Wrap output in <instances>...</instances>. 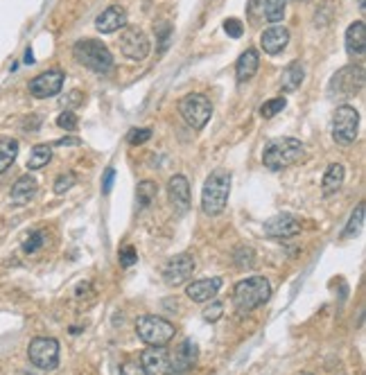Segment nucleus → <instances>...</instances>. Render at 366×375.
Instances as JSON below:
<instances>
[{
  "mask_svg": "<svg viewBox=\"0 0 366 375\" xmlns=\"http://www.w3.org/2000/svg\"><path fill=\"white\" fill-rule=\"evenodd\" d=\"M197 361V344L192 339H183L172 353H169V375H186Z\"/></svg>",
  "mask_w": 366,
  "mask_h": 375,
  "instance_id": "12",
  "label": "nucleus"
},
{
  "mask_svg": "<svg viewBox=\"0 0 366 375\" xmlns=\"http://www.w3.org/2000/svg\"><path fill=\"white\" fill-rule=\"evenodd\" d=\"M305 156V145L296 138H276L267 145V150L263 154V163L271 172H281L285 168H290L298 163Z\"/></svg>",
  "mask_w": 366,
  "mask_h": 375,
  "instance_id": "2",
  "label": "nucleus"
},
{
  "mask_svg": "<svg viewBox=\"0 0 366 375\" xmlns=\"http://www.w3.org/2000/svg\"><path fill=\"white\" fill-rule=\"evenodd\" d=\"M57 125H59L61 129H66V131H75L77 125H80V120H77V115H75L73 111H63V113L57 118Z\"/></svg>",
  "mask_w": 366,
  "mask_h": 375,
  "instance_id": "34",
  "label": "nucleus"
},
{
  "mask_svg": "<svg viewBox=\"0 0 366 375\" xmlns=\"http://www.w3.org/2000/svg\"><path fill=\"white\" fill-rule=\"evenodd\" d=\"M52 160V147L50 145H36L32 147L30 158H28V168L30 170H41Z\"/></svg>",
  "mask_w": 366,
  "mask_h": 375,
  "instance_id": "26",
  "label": "nucleus"
},
{
  "mask_svg": "<svg viewBox=\"0 0 366 375\" xmlns=\"http://www.w3.org/2000/svg\"><path fill=\"white\" fill-rule=\"evenodd\" d=\"M258 66H260V57L253 48H249L246 52H242L238 66H235V75H238V82H249V79L258 73Z\"/></svg>",
  "mask_w": 366,
  "mask_h": 375,
  "instance_id": "22",
  "label": "nucleus"
},
{
  "mask_svg": "<svg viewBox=\"0 0 366 375\" xmlns=\"http://www.w3.org/2000/svg\"><path fill=\"white\" fill-rule=\"evenodd\" d=\"M362 222H364V206L360 204L355 208V212L350 215V222L346 226V231H344V237H352V235H357V231L362 229Z\"/></svg>",
  "mask_w": 366,
  "mask_h": 375,
  "instance_id": "31",
  "label": "nucleus"
},
{
  "mask_svg": "<svg viewBox=\"0 0 366 375\" xmlns=\"http://www.w3.org/2000/svg\"><path fill=\"white\" fill-rule=\"evenodd\" d=\"M136 332L138 337L145 341L147 346H167L174 339V324H169L163 317L154 314H142L136 321Z\"/></svg>",
  "mask_w": 366,
  "mask_h": 375,
  "instance_id": "5",
  "label": "nucleus"
},
{
  "mask_svg": "<svg viewBox=\"0 0 366 375\" xmlns=\"http://www.w3.org/2000/svg\"><path fill=\"white\" fill-rule=\"evenodd\" d=\"M287 43H290V32L281 28V25H273V28L260 34V46H263L267 55H278L287 48Z\"/></svg>",
  "mask_w": 366,
  "mask_h": 375,
  "instance_id": "18",
  "label": "nucleus"
},
{
  "mask_svg": "<svg viewBox=\"0 0 366 375\" xmlns=\"http://www.w3.org/2000/svg\"><path fill=\"white\" fill-rule=\"evenodd\" d=\"M30 361L41 371H55L59 366V341L52 337H36L28 348Z\"/></svg>",
  "mask_w": 366,
  "mask_h": 375,
  "instance_id": "9",
  "label": "nucleus"
},
{
  "mask_svg": "<svg viewBox=\"0 0 366 375\" xmlns=\"http://www.w3.org/2000/svg\"><path fill=\"white\" fill-rule=\"evenodd\" d=\"M360 9H362V11L366 9V0H360Z\"/></svg>",
  "mask_w": 366,
  "mask_h": 375,
  "instance_id": "42",
  "label": "nucleus"
},
{
  "mask_svg": "<svg viewBox=\"0 0 366 375\" xmlns=\"http://www.w3.org/2000/svg\"><path fill=\"white\" fill-rule=\"evenodd\" d=\"M152 138V129H132L127 133V143L129 145H142Z\"/></svg>",
  "mask_w": 366,
  "mask_h": 375,
  "instance_id": "32",
  "label": "nucleus"
},
{
  "mask_svg": "<svg viewBox=\"0 0 366 375\" xmlns=\"http://www.w3.org/2000/svg\"><path fill=\"white\" fill-rule=\"evenodd\" d=\"M285 106H287L285 98H273V100H269V102H265L263 106H260V115H263L265 120H269L273 115H278L285 109Z\"/></svg>",
  "mask_w": 366,
  "mask_h": 375,
  "instance_id": "29",
  "label": "nucleus"
},
{
  "mask_svg": "<svg viewBox=\"0 0 366 375\" xmlns=\"http://www.w3.org/2000/svg\"><path fill=\"white\" fill-rule=\"evenodd\" d=\"M57 145H80V138H61L57 140Z\"/></svg>",
  "mask_w": 366,
  "mask_h": 375,
  "instance_id": "41",
  "label": "nucleus"
},
{
  "mask_svg": "<svg viewBox=\"0 0 366 375\" xmlns=\"http://www.w3.org/2000/svg\"><path fill=\"white\" fill-rule=\"evenodd\" d=\"M179 113L183 115V120L194 129L199 131L208 125V120L213 115V104L202 93H190V96L181 98L179 102Z\"/></svg>",
  "mask_w": 366,
  "mask_h": 375,
  "instance_id": "6",
  "label": "nucleus"
},
{
  "mask_svg": "<svg viewBox=\"0 0 366 375\" xmlns=\"http://www.w3.org/2000/svg\"><path fill=\"white\" fill-rule=\"evenodd\" d=\"M136 260H138V256H136V251H134L132 247H125V249L120 251V264H122V267H132Z\"/></svg>",
  "mask_w": 366,
  "mask_h": 375,
  "instance_id": "39",
  "label": "nucleus"
},
{
  "mask_svg": "<svg viewBox=\"0 0 366 375\" xmlns=\"http://www.w3.org/2000/svg\"><path fill=\"white\" fill-rule=\"evenodd\" d=\"M346 50L352 57H362L366 52V28L364 21L350 23V28L346 30Z\"/></svg>",
  "mask_w": 366,
  "mask_h": 375,
  "instance_id": "20",
  "label": "nucleus"
},
{
  "mask_svg": "<svg viewBox=\"0 0 366 375\" xmlns=\"http://www.w3.org/2000/svg\"><path fill=\"white\" fill-rule=\"evenodd\" d=\"M194 258L190 256V253H179V256L174 258H169L167 264L163 267V278H165V283L167 285H183L186 280L194 274Z\"/></svg>",
  "mask_w": 366,
  "mask_h": 375,
  "instance_id": "11",
  "label": "nucleus"
},
{
  "mask_svg": "<svg viewBox=\"0 0 366 375\" xmlns=\"http://www.w3.org/2000/svg\"><path fill=\"white\" fill-rule=\"evenodd\" d=\"M113 179H115V170H113V168H109V170H107V174H104V181H102V190H104V195H109V192H111V188H113Z\"/></svg>",
  "mask_w": 366,
  "mask_h": 375,
  "instance_id": "40",
  "label": "nucleus"
},
{
  "mask_svg": "<svg viewBox=\"0 0 366 375\" xmlns=\"http://www.w3.org/2000/svg\"><path fill=\"white\" fill-rule=\"evenodd\" d=\"M75 174L73 172H68V174H61V177L55 181V192L57 195H63V192H68L70 190V188L75 185Z\"/></svg>",
  "mask_w": 366,
  "mask_h": 375,
  "instance_id": "33",
  "label": "nucleus"
},
{
  "mask_svg": "<svg viewBox=\"0 0 366 375\" xmlns=\"http://www.w3.org/2000/svg\"><path fill=\"white\" fill-rule=\"evenodd\" d=\"M231 192V172L229 170H215L206 179L202 190V210L206 215H219L226 208Z\"/></svg>",
  "mask_w": 366,
  "mask_h": 375,
  "instance_id": "3",
  "label": "nucleus"
},
{
  "mask_svg": "<svg viewBox=\"0 0 366 375\" xmlns=\"http://www.w3.org/2000/svg\"><path fill=\"white\" fill-rule=\"evenodd\" d=\"M269 297H271V285L267 278L251 276L246 280H240V283L235 285V294H233L235 310L244 317V314L253 312L256 307H260L263 303H267Z\"/></svg>",
  "mask_w": 366,
  "mask_h": 375,
  "instance_id": "1",
  "label": "nucleus"
},
{
  "mask_svg": "<svg viewBox=\"0 0 366 375\" xmlns=\"http://www.w3.org/2000/svg\"><path fill=\"white\" fill-rule=\"evenodd\" d=\"M344 179H346V170H344V165L333 163L328 170H325L323 181H321V192H323V197L335 195V192L339 190V188L344 185Z\"/></svg>",
  "mask_w": 366,
  "mask_h": 375,
  "instance_id": "23",
  "label": "nucleus"
},
{
  "mask_svg": "<svg viewBox=\"0 0 366 375\" xmlns=\"http://www.w3.org/2000/svg\"><path fill=\"white\" fill-rule=\"evenodd\" d=\"M364 86V68L362 66H346L339 73H335V77L330 79L328 86V96L337 98V100H348L355 93H360Z\"/></svg>",
  "mask_w": 366,
  "mask_h": 375,
  "instance_id": "7",
  "label": "nucleus"
},
{
  "mask_svg": "<svg viewBox=\"0 0 366 375\" xmlns=\"http://www.w3.org/2000/svg\"><path fill=\"white\" fill-rule=\"evenodd\" d=\"M19 156V143L14 138L0 140V174L7 172Z\"/></svg>",
  "mask_w": 366,
  "mask_h": 375,
  "instance_id": "25",
  "label": "nucleus"
},
{
  "mask_svg": "<svg viewBox=\"0 0 366 375\" xmlns=\"http://www.w3.org/2000/svg\"><path fill=\"white\" fill-rule=\"evenodd\" d=\"M238 253H242V258L238 260V267H240V269H249V267H253V251H251V249L242 247Z\"/></svg>",
  "mask_w": 366,
  "mask_h": 375,
  "instance_id": "37",
  "label": "nucleus"
},
{
  "mask_svg": "<svg viewBox=\"0 0 366 375\" xmlns=\"http://www.w3.org/2000/svg\"><path fill=\"white\" fill-rule=\"evenodd\" d=\"M303 77H305V71H303V66H300V61H292V63L283 71V77H281V88H283V93L296 91L300 84H303Z\"/></svg>",
  "mask_w": 366,
  "mask_h": 375,
  "instance_id": "24",
  "label": "nucleus"
},
{
  "mask_svg": "<svg viewBox=\"0 0 366 375\" xmlns=\"http://www.w3.org/2000/svg\"><path fill=\"white\" fill-rule=\"evenodd\" d=\"M46 242H48V235H46L43 231H34V233L28 235V240L23 242V251H25V253H34V251L41 249Z\"/></svg>",
  "mask_w": 366,
  "mask_h": 375,
  "instance_id": "30",
  "label": "nucleus"
},
{
  "mask_svg": "<svg viewBox=\"0 0 366 375\" xmlns=\"http://www.w3.org/2000/svg\"><path fill=\"white\" fill-rule=\"evenodd\" d=\"M219 287H221V278H204V280L190 283L186 287V294L194 303H204V301H211L213 297H217Z\"/></svg>",
  "mask_w": 366,
  "mask_h": 375,
  "instance_id": "19",
  "label": "nucleus"
},
{
  "mask_svg": "<svg viewBox=\"0 0 366 375\" xmlns=\"http://www.w3.org/2000/svg\"><path fill=\"white\" fill-rule=\"evenodd\" d=\"M150 48H152L150 38L138 25H125L120 30V50L125 57L134 59V61H142L150 55Z\"/></svg>",
  "mask_w": 366,
  "mask_h": 375,
  "instance_id": "10",
  "label": "nucleus"
},
{
  "mask_svg": "<svg viewBox=\"0 0 366 375\" xmlns=\"http://www.w3.org/2000/svg\"><path fill=\"white\" fill-rule=\"evenodd\" d=\"M36 188H38L36 179L30 177V174H23V177L16 179V183L11 185V204L25 206L36 195Z\"/></svg>",
  "mask_w": 366,
  "mask_h": 375,
  "instance_id": "21",
  "label": "nucleus"
},
{
  "mask_svg": "<svg viewBox=\"0 0 366 375\" xmlns=\"http://www.w3.org/2000/svg\"><path fill=\"white\" fill-rule=\"evenodd\" d=\"M136 197H138V204L142 208H147V206H152L154 199L159 197V185H156L154 181H142V183H138Z\"/></svg>",
  "mask_w": 366,
  "mask_h": 375,
  "instance_id": "27",
  "label": "nucleus"
},
{
  "mask_svg": "<svg viewBox=\"0 0 366 375\" xmlns=\"http://www.w3.org/2000/svg\"><path fill=\"white\" fill-rule=\"evenodd\" d=\"M300 233V220L290 215V212H281L265 222V235L269 237H294Z\"/></svg>",
  "mask_w": 366,
  "mask_h": 375,
  "instance_id": "15",
  "label": "nucleus"
},
{
  "mask_svg": "<svg viewBox=\"0 0 366 375\" xmlns=\"http://www.w3.org/2000/svg\"><path fill=\"white\" fill-rule=\"evenodd\" d=\"M263 14L269 23H278L285 16V0H265Z\"/></svg>",
  "mask_w": 366,
  "mask_h": 375,
  "instance_id": "28",
  "label": "nucleus"
},
{
  "mask_svg": "<svg viewBox=\"0 0 366 375\" xmlns=\"http://www.w3.org/2000/svg\"><path fill=\"white\" fill-rule=\"evenodd\" d=\"M357 127H360V113L357 109L344 104L339 106L333 115V138L339 145H350L357 138Z\"/></svg>",
  "mask_w": 366,
  "mask_h": 375,
  "instance_id": "8",
  "label": "nucleus"
},
{
  "mask_svg": "<svg viewBox=\"0 0 366 375\" xmlns=\"http://www.w3.org/2000/svg\"><path fill=\"white\" fill-rule=\"evenodd\" d=\"M224 32L233 38H240L244 34V25L238 19H226L224 21Z\"/></svg>",
  "mask_w": 366,
  "mask_h": 375,
  "instance_id": "36",
  "label": "nucleus"
},
{
  "mask_svg": "<svg viewBox=\"0 0 366 375\" xmlns=\"http://www.w3.org/2000/svg\"><path fill=\"white\" fill-rule=\"evenodd\" d=\"M73 57L80 61L84 68L93 71V73H109L113 68V55L111 50L95 41V38H82V41H77L73 48Z\"/></svg>",
  "mask_w": 366,
  "mask_h": 375,
  "instance_id": "4",
  "label": "nucleus"
},
{
  "mask_svg": "<svg viewBox=\"0 0 366 375\" xmlns=\"http://www.w3.org/2000/svg\"><path fill=\"white\" fill-rule=\"evenodd\" d=\"M140 366L147 375H169V353L165 346H150L140 355Z\"/></svg>",
  "mask_w": 366,
  "mask_h": 375,
  "instance_id": "14",
  "label": "nucleus"
},
{
  "mask_svg": "<svg viewBox=\"0 0 366 375\" xmlns=\"http://www.w3.org/2000/svg\"><path fill=\"white\" fill-rule=\"evenodd\" d=\"M120 375H147V373L142 371L138 361H125L122 369H120Z\"/></svg>",
  "mask_w": 366,
  "mask_h": 375,
  "instance_id": "38",
  "label": "nucleus"
},
{
  "mask_svg": "<svg viewBox=\"0 0 366 375\" xmlns=\"http://www.w3.org/2000/svg\"><path fill=\"white\" fill-rule=\"evenodd\" d=\"M127 25V11L120 5H111L102 11V14L95 19V28L100 34H113L117 30H122Z\"/></svg>",
  "mask_w": 366,
  "mask_h": 375,
  "instance_id": "17",
  "label": "nucleus"
},
{
  "mask_svg": "<svg viewBox=\"0 0 366 375\" xmlns=\"http://www.w3.org/2000/svg\"><path fill=\"white\" fill-rule=\"evenodd\" d=\"M61 88H63V73L61 71H46L41 75H36L30 82V93L38 100L57 96Z\"/></svg>",
  "mask_w": 366,
  "mask_h": 375,
  "instance_id": "13",
  "label": "nucleus"
},
{
  "mask_svg": "<svg viewBox=\"0 0 366 375\" xmlns=\"http://www.w3.org/2000/svg\"><path fill=\"white\" fill-rule=\"evenodd\" d=\"M221 314H224V305L217 303V301L211 303V305H208L206 310H204V319L208 321V324H215V321H219Z\"/></svg>",
  "mask_w": 366,
  "mask_h": 375,
  "instance_id": "35",
  "label": "nucleus"
},
{
  "mask_svg": "<svg viewBox=\"0 0 366 375\" xmlns=\"http://www.w3.org/2000/svg\"><path fill=\"white\" fill-rule=\"evenodd\" d=\"M167 197H169L172 208L179 212V215H183V212L190 208V183H188V179L181 177V174L169 179L167 181Z\"/></svg>",
  "mask_w": 366,
  "mask_h": 375,
  "instance_id": "16",
  "label": "nucleus"
}]
</instances>
